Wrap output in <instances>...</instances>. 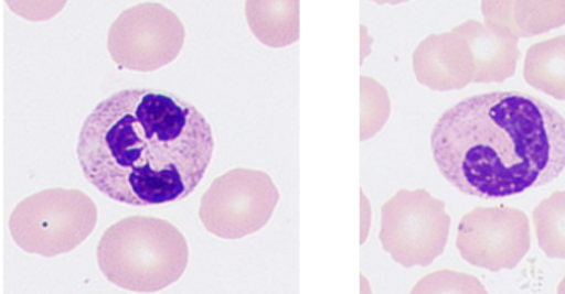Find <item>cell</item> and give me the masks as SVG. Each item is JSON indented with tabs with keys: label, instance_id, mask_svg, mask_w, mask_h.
<instances>
[{
	"label": "cell",
	"instance_id": "1",
	"mask_svg": "<svg viewBox=\"0 0 565 294\" xmlns=\"http://www.w3.org/2000/svg\"><path fill=\"white\" fill-rule=\"evenodd\" d=\"M213 126L173 92L130 88L88 115L77 159L88 184L131 207L171 204L193 194L213 161Z\"/></svg>",
	"mask_w": 565,
	"mask_h": 294
},
{
	"label": "cell",
	"instance_id": "2",
	"mask_svg": "<svg viewBox=\"0 0 565 294\" xmlns=\"http://www.w3.org/2000/svg\"><path fill=\"white\" fill-rule=\"evenodd\" d=\"M429 142L439 174L472 197L524 194L565 171V116L525 92L462 99L439 116Z\"/></svg>",
	"mask_w": 565,
	"mask_h": 294
},
{
	"label": "cell",
	"instance_id": "3",
	"mask_svg": "<svg viewBox=\"0 0 565 294\" xmlns=\"http://www.w3.org/2000/svg\"><path fill=\"white\" fill-rule=\"evenodd\" d=\"M97 261L102 274L115 286L134 293H157L186 273L190 247L171 221L134 215L104 231Z\"/></svg>",
	"mask_w": 565,
	"mask_h": 294
},
{
	"label": "cell",
	"instance_id": "4",
	"mask_svg": "<svg viewBox=\"0 0 565 294\" xmlns=\"http://www.w3.org/2000/svg\"><path fill=\"white\" fill-rule=\"evenodd\" d=\"M97 224L98 207L90 195L54 187L19 202L9 218V231L25 253L54 258L81 247Z\"/></svg>",
	"mask_w": 565,
	"mask_h": 294
},
{
	"label": "cell",
	"instance_id": "5",
	"mask_svg": "<svg viewBox=\"0 0 565 294\" xmlns=\"http://www.w3.org/2000/svg\"><path fill=\"white\" fill-rule=\"evenodd\" d=\"M451 217L426 188H402L382 207L380 243L405 268L429 266L445 253Z\"/></svg>",
	"mask_w": 565,
	"mask_h": 294
},
{
	"label": "cell",
	"instance_id": "6",
	"mask_svg": "<svg viewBox=\"0 0 565 294\" xmlns=\"http://www.w3.org/2000/svg\"><path fill=\"white\" fill-rule=\"evenodd\" d=\"M279 200V188L269 174L256 168H233L214 178L204 192L200 220L214 237L241 240L269 224Z\"/></svg>",
	"mask_w": 565,
	"mask_h": 294
},
{
	"label": "cell",
	"instance_id": "7",
	"mask_svg": "<svg viewBox=\"0 0 565 294\" xmlns=\"http://www.w3.org/2000/svg\"><path fill=\"white\" fill-rule=\"evenodd\" d=\"M184 42L186 29L173 10L163 3L143 2L115 19L107 46L120 68L151 73L173 63Z\"/></svg>",
	"mask_w": 565,
	"mask_h": 294
},
{
	"label": "cell",
	"instance_id": "8",
	"mask_svg": "<svg viewBox=\"0 0 565 294\" xmlns=\"http://www.w3.org/2000/svg\"><path fill=\"white\" fill-rule=\"evenodd\" d=\"M456 248L472 266L514 270L531 250V225L519 208L478 207L459 221Z\"/></svg>",
	"mask_w": 565,
	"mask_h": 294
},
{
	"label": "cell",
	"instance_id": "9",
	"mask_svg": "<svg viewBox=\"0 0 565 294\" xmlns=\"http://www.w3.org/2000/svg\"><path fill=\"white\" fill-rule=\"evenodd\" d=\"M413 72L419 85L435 91H455L475 83V56L468 42L452 30L433 33L413 52Z\"/></svg>",
	"mask_w": 565,
	"mask_h": 294
},
{
	"label": "cell",
	"instance_id": "10",
	"mask_svg": "<svg viewBox=\"0 0 565 294\" xmlns=\"http://www.w3.org/2000/svg\"><path fill=\"white\" fill-rule=\"evenodd\" d=\"M452 32L468 42L475 56V83H501L514 76L521 52L519 36L501 26L468 20L455 26Z\"/></svg>",
	"mask_w": 565,
	"mask_h": 294
},
{
	"label": "cell",
	"instance_id": "11",
	"mask_svg": "<svg viewBox=\"0 0 565 294\" xmlns=\"http://www.w3.org/2000/svg\"><path fill=\"white\" fill-rule=\"evenodd\" d=\"M250 32L263 45L284 48L294 45L300 35V3L246 2Z\"/></svg>",
	"mask_w": 565,
	"mask_h": 294
},
{
	"label": "cell",
	"instance_id": "12",
	"mask_svg": "<svg viewBox=\"0 0 565 294\" xmlns=\"http://www.w3.org/2000/svg\"><path fill=\"white\" fill-rule=\"evenodd\" d=\"M524 79L537 91L565 101V35L529 46L524 59Z\"/></svg>",
	"mask_w": 565,
	"mask_h": 294
},
{
	"label": "cell",
	"instance_id": "13",
	"mask_svg": "<svg viewBox=\"0 0 565 294\" xmlns=\"http://www.w3.org/2000/svg\"><path fill=\"white\" fill-rule=\"evenodd\" d=\"M539 247L545 257L565 260V190L554 192L532 214Z\"/></svg>",
	"mask_w": 565,
	"mask_h": 294
},
{
	"label": "cell",
	"instance_id": "14",
	"mask_svg": "<svg viewBox=\"0 0 565 294\" xmlns=\"http://www.w3.org/2000/svg\"><path fill=\"white\" fill-rule=\"evenodd\" d=\"M519 39L541 35L565 25V2H514Z\"/></svg>",
	"mask_w": 565,
	"mask_h": 294
},
{
	"label": "cell",
	"instance_id": "15",
	"mask_svg": "<svg viewBox=\"0 0 565 294\" xmlns=\"http://www.w3.org/2000/svg\"><path fill=\"white\" fill-rule=\"evenodd\" d=\"M360 98H362V115H360V139L369 141L382 131L392 112L388 92L370 76L360 78Z\"/></svg>",
	"mask_w": 565,
	"mask_h": 294
},
{
	"label": "cell",
	"instance_id": "16",
	"mask_svg": "<svg viewBox=\"0 0 565 294\" xmlns=\"http://www.w3.org/2000/svg\"><path fill=\"white\" fill-rule=\"evenodd\" d=\"M412 293H486V287L471 274L443 270L423 277Z\"/></svg>",
	"mask_w": 565,
	"mask_h": 294
},
{
	"label": "cell",
	"instance_id": "17",
	"mask_svg": "<svg viewBox=\"0 0 565 294\" xmlns=\"http://www.w3.org/2000/svg\"><path fill=\"white\" fill-rule=\"evenodd\" d=\"M481 12L488 25L501 26L519 36L514 22V2H482Z\"/></svg>",
	"mask_w": 565,
	"mask_h": 294
},
{
	"label": "cell",
	"instance_id": "18",
	"mask_svg": "<svg viewBox=\"0 0 565 294\" xmlns=\"http://www.w3.org/2000/svg\"><path fill=\"white\" fill-rule=\"evenodd\" d=\"M362 243H365L366 235H369V225H370V210H369V200H366L365 194L362 192Z\"/></svg>",
	"mask_w": 565,
	"mask_h": 294
},
{
	"label": "cell",
	"instance_id": "19",
	"mask_svg": "<svg viewBox=\"0 0 565 294\" xmlns=\"http://www.w3.org/2000/svg\"><path fill=\"white\" fill-rule=\"evenodd\" d=\"M557 291L558 293H565V276L564 280L561 281V284H558Z\"/></svg>",
	"mask_w": 565,
	"mask_h": 294
}]
</instances>
